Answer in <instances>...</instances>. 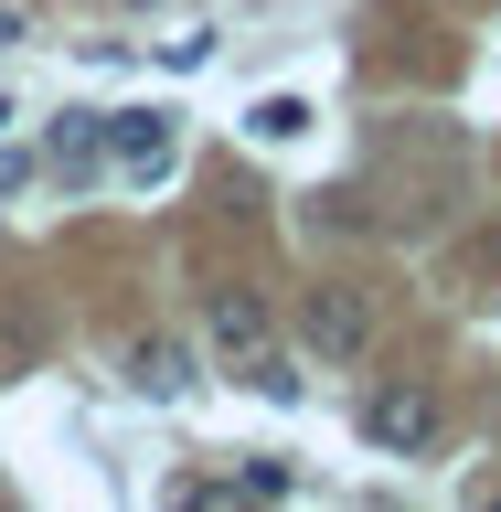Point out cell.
Wrapping results in <instances>:
<instances>
[{
    "mask_svg": "<svg viewBox=\"0 0 501 512\" xmlns=\"http://www.w3.org/2000/svg\"><path fill=\"white\" fill-rule=\"evenodd\" d=\"M363 342H374V310H363L352 288H320V299H310V352H331V363H352Z\"/></svg>",
    "mask_w": 501,
    "mask_h": 512,
    "instance_id": "obj_3",
    "label": "cell"
},
{
    "mask_svg": "<svg viewBox=\"0 0 501 512\" xmlns=\"http://www.w3.org/2000/svg\"><path fill=\"white\" fill-rule=\"evenodd\" d=\"M214 342L235 352V363H246V352H267V320H256V299H235V288H224V299H214Z\"/></svg>",
    "mask_w": 501,
    "mask_h": 512,
    "instance_id": "obj_5",
    "label": "cell"
},
{
    "mask_svg": "<svg viewBox=\"0 0 501 512\" xmlns=\"http://www.w3.org/2000/svg\"><path fill=\"white\" fill-rule=\"evenodd\" d=\"M299 128H310V96H267L256 107V139H299Z\"/></svg>",
    "mask_w": 501,
    "mask_h": 512,
    "instance_id": "obj_8",
    "label": "cell"
},
{
    "mask_svg": "<svg viewBox=\"0 0 501 512\" xmlns=\"http://www.w3.org/2000/svg\"><path fill=\"white\" fill-rule=\"evenodd\" d=\"M22 182H32V160H22V150H0V203H11Z\"/></svg>",
    "mask_w": 501,
    "mask_h": 512,
    "instance_id": "obj_9",
    "label": "cell"
},
{
    "mask_svg": "<svg viewBox=\"0 0 501 512\" xmlns=\"http://www.w3.org/2000/svg\"><path fill=\"white\" fill-rule=\"evenodd\" d=\"M96 150H107V118H64V128H54V160H75V171H86Z\"/></svg>",
    "mask_w": 501,
    "mask_h": 512,
    "instance_id": "obj_7",
    "label": "cell"
},
{
    "mask_svg": "<svg viewBox=\"0 0 501 512\" xmlns=\"http://www.w3.org/2000/svg\"><path fill=\"white\" fill-rule=\"evenodd\" d=\"M128 384L139 395H192V342H139L128 352Z\"/></svg>",
    "mask_w": 501,
    "mask_h": 512,
    "instance_id": "obj_4",
    "label": "cell"
},
{
    "mask_svg": "<svg viewBox=\"0 0 501 512\" xmlns=\"http://www.w3.org/2000/svg\"><path fill=\"white\" fill-rule=\"evenodd\" d=\"M246 384L267 406H299V363H288V352H246Z\"/></svg>",
    "mask_w": 501,
    "mask_h": 512,
    "instance_id": "obj_6",
    "label": "cell"
},
{
    "mask_svg": "<svg viewBox=\"0 0 501 512\" xmlns=\"http://www.w3.org/2000/svg\"><path fill=\"white\" fill-rule=\"evenodd\" d=\"M107 150H118L139 182H160V171H171V118H160V107H118V118H107Z\"/></svg>",
    "mask_w": 501,
    "mask_h": 512,
    "instance_id": "obj_2",
    "label": "cell"
},
{
    "mask_svg": "<svg viewBox=\"0 0 501 512\" xmlns=\"http://www.w3.org/2000/svg\"><path fill=\"white\" fill-rule=\"evenodd\" d=\"M363 427H374V448H427L438 438V395L427 384H374L363 395Z\"/></svg>",
    "mask_w": 501,
    "mask_h": 512,
    "instance_id": "obj_1",
    "label": "cell"
}]
</instances>
